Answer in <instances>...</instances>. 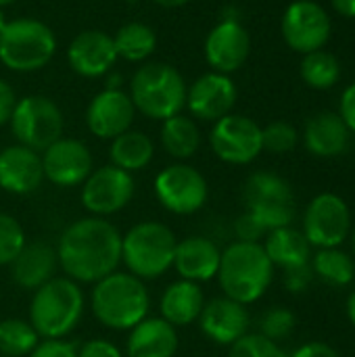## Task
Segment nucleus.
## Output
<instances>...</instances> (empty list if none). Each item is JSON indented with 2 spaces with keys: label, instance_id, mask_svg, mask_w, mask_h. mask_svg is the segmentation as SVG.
Returning a JSON list of instances; mask_svg holds the SVG:
<instances>
[{
  "label": "nucleus",
  "instance_id": "nucleus-1",
  "mask_svg": "<svg viewBox=\"0 0 355 357\" xmlns=\"http://www.w3.org/2000/svg\"><path fill=\"white\" fill-rule=\"evenodd\" d=\"M59 268L77 284H94L117 272L121 232L105 218H82L69 224L56 243Z\"/></svg>",
  "mask_w": 355,
  "mask_h": 357
},
{
  "label": "nucleus",
  "instance_id": "nucleus-2",
  "mask_svg": "<svg viewBox=\"0 0 355 357\" xmlns=\"http://www.w3.org/2000/svg\"><path fill=\"white\" fill-rule=\"evenodd\" d=\"M151 295L144 280L130 272H113L94 282L90 310L94 318L111 331H132L149 316Z\"/></svg>",
  "mask_w": 355,
  "mask_h": 357
},
{
  "label": "nucleus",
  "instance_id": "nucleus-3",
  "mask_svg": "<svg viewBox=\"0 0 355 357\" xmlns=\"http://www.w3.org/2000/svg\"><path fill=\"white\" fill-rule=\"evenodd\" d=\"M224 297L243 305L259 301L274 280V266L262 243H230L220 257L218 276Z\"/></svg>",
  "mask_w": 355,
  "mask_h": 357
},
{
  "label": "nucleus",
  "instance_id": "nucleus-4",
  "mask_svg": "<svg viewBox=\"0 0 355 357\" xmlns=\"http://www.w3.org/2000/svg\"><path fill=\"white\" fill-rule=\"evenodd\" d=\"M86 297L82 287L67 278L54 276L33 291L29 303V324L40 339H65L84 318Z\"/></svg>",
  "mask_w": 355,
  "mask_h": 357
},
{
  "label": "nucleus",
  "instance_id": "nucleus-5",
  "mask_svg": "<svg viewBox=\"0 0 355 357\" xmlns=\"http://www.w3.org/2000/svg\"><path fill=\"white\" fill-rule=\"evenodd\" d=\"M134 109L155 121L180 115L186 107V82L182 73L167 63H144L130 82Z\"/></svg>",
  "mask_w": 355,
  "mask_h": 357
},
{
  "label": "nucleus",
  "instance_id": "nucleus-6",
  "mask_svg": "<svg viewBox=\"0 0 355 357\" xmlns=\"http://www.w3.org/2000/svg\"><path fill=\"white\" fill-rule=\"evenodd\" d=\"M178 238L169 226L146 220L121 234V261L140 280H157L174 266Z\"/></svg>",
  "mask_w": 355,
  "mask_h": 357
},
{
  "label": "nucleus",
  "instance_id": "nucleus-7",
  "mask_svg": "<svg viewBox=\"0 0 355 357\" xmlns=\"http://www.w3.org/2000/svg\"><path fill=\"white\" fill-rule=\"evenodd\" d=\"M54 52V31L38 19H13L0 31V61L10 71H40L52 61Z\"/></svg>",
  "mask_w": 355,
  "mask_h": 357
},
{
  "label": "nucleus",
  "instance_id": "nucleus-8",
  "mask_svg": "<svg viewBox=\"0 0 355 357\" xmlns=\"http://www.w3.org/2000/svg\"><path fill=\"white\" fill-rule=\"evenodd\" d=\"M8 126L17 144L42 153L63 136V113L48 96L31 94L17 100Z\"/></svg>",
  "mask_w": 355,
  "mask_h": 357
},
{
  "label": "nucleus",
  "instance_id": "nucleus-9",
  "mask_svg": "<svg viewBox=\"0 0 355 357\" xmlns=\"http://www.w3.org/2000/svg\"><path fill=\"white\" fill-rule=\"evenodd\" d=\"M245 205L266 230H276L293 224L295 195L289 182L274 172H255L245 182Z\"/></svg>",
  "mask_w": 355,
  "mask_h": 357
},
{
  "label": "nucleus",
  "instance_id": "nucleus-10",
  "mask_svg": "<svg viewBox=\"0 0 355 357\" xmlns=\"http://www.w3.org/2000/svg\"><path fill=\"white\" fill-rule=\"evenodd\" d=\"M153 188L159 205L174 215H192L201 211L209 197L205 176L182 161L163 167L157 174Z\"/></svg>",
  "mask_w": 355,
  "mask_h": 357
},
{
  "label": "nucleus",
  "instance_id": "nucleus-11",
  "mask_svg": "<svg viewBox=\"0 0 355 357\" xmlns=\"http://www.w3.org/2000/svg\"><path fill=\"white\" fill-rule=\"evenodd\" d=\"M352 213L347 203L335 192H322L312 199L303 213V234L316 249L341 247L352 232Z\"/></svg>",
  "mask_w": 355,
  "mask_h": 357
},
{
  "label": "nucleus",
  "instance_id": "nucleus-12",
  "mask_svg": "<svg viewBox=\"0 0 355 357\" xmlns=\"http://www.w3.org/2000/svg\"><path fill=\"white\" fill-rule=\"evenodd\" d=\"M209 144L220 161L230 165H247L264 151L262 128L245 115L230 113L213 121Z\"/></svg>",
  "mask_w": 355,
  "mask_h": 357
},
{
  "label": "nucleus",
  "instance_id": "nucleus-13",
  "mask_svg": "<svg viewBox=\"0 0 355 357\" xmlns=\"http://www.w3.org/2000/svg\"><path fill=\"white\" fill-rule=\"evenodd\" d=\"M134 192L136 182L132 174L115 165H103L86 178L80 199L88 213L96 218H107L126 209L134 199Z\"/></svg>",
  "mask_w": 355,
  "mask_h": 357
},
{
  "label": "nucleus",
  "instance_id": "nucleus-14",
  "mask_svg": "<svg viewBox=\"0 0 355 357\" xmlns=\"http://www.w3.org/2000/svg\"><path fill=\"white\" fill-rule=\"evenodd\" d=\"M282 38L295 52L322 50L331 38L328 13L312 0H297L287 6L282 15Z\"/></svg>",
  "mask_w": 355,
  "mask_h": 357
},
{
  "label": "nucleus",
  "instance_id": "nucleus-15",
  "mask_svg": "<svg viewBox=\"0 0 355 357\" xmlns=\"http://www.w3.org/2000/svg\"><path fill=\"white\" fill-rule=\"evenodd\" d=\"M44 180L61 188H73L86 182L92 174V153L77 138H59L42 151Z\"/></svg>",
  "mask_w": 355,
  "mask_h": 357
},
{
  "label": "nucleus",
  "instance_id": "nucleus-16",
  "mask_svg": "<svg viewBox=\"0 0 355 357\" xmlns=\"http://www.w3.org/2000/svg\"><path fill=\"white\" fill-rule=\"evenodd\" d=\"M239 90L230 75L209 71L186 88V107L201 121H218L232 113Z\"/></svg>",
  "mask_w": 355,
  "mask_h": 357
},
{
  "label": "nucleus",
  "instance_id": "nucleus-17",
  "mask_svg": "<svg viewBox=\"0 0 355 357\" xmlns=\"http://www.w3.org/2000/svg\"><path fill=\"white\" fill-rule=\"evenodd\" d=\"M251 52V38L239 19H222L205 38V61L218 73L241 69Z\"/></svg>",
  "mask_w": 355,
  "mask_h": 357
},
{
  "label": "nucleus",
  "instance_id": "nucleus-18",
  "mask_svg": "<svg viewBox=\"0 0 355 357\" xmlns=\"http://www.w3.org/2000/svg\"><path fill=\"white\" fill-rule=\"evenodd\" d=\"M134 102L128 92L119 90H100L94 94L86 109V126L100 140H113L119 134L132 130L134 123Z\"/></svg>",
  "mask_w": 355,
  "mask_h": 357
},
{
  "label": "nucleus",
  "instance_id": "nucleus-19",
  "mask_svg": "<svg viewBox=\"0 0 355 357\" xmlns=\"http://www.w3.org/2000/svg\"><path fill=\"white\" fill-rule=\"evenodd\" d=\"M249 324H251V316L247 305L228 297L211 299L209 303H205L199 316L201 333L211 343L224 347H230L241 337H245L249 333Z\"/></svg>",
  "mask_w": 355,
  "mask_h": 357
},
{
  "label": "nucleus",
  "instance_id": "nucleus-20",
  "mask_svg": "<svg viewBox=\"0 0 355 357\" xmlns=\"http://www.w3.org/2000/svg\"><path fill=\"white\" fill-rule=\"evenodd\" d=\"M69 67L82 77H103L117 63L113 36L100 29L80 31L67 48Z\"/></svg>",
  "mask_w": 355,
  "mask_h": 357
},
{
  "label": "nucleus",
  "instance_id": "nucleus-21",
  "mask_svg": "<svg viewBox=\"0 0 355 357\" xmlns=\"http://www.w3.org/2000/svg\"><path fill=\"white\" fill-rule=\"evenodd\" d=\"M44 180L40 153L10 144L0 151V188L8 195H29Z\"/></svg>",
  "mask_w": 355,
  "mask_h": 357
},
{
  "label": "nucleus",
  "instance_id": "nucleus-22",
  "mask_svg": "<svg viewBox=\"0 0 355 357\" xmlns=\"http://www.w3.org/2000/svg\"><path fill=\"white\" fill-rule=\"evenodd\" d=\"M220 247L207 236H188L178 241L174 253V270L182 280L190 282H209L218 276L220 270Z\"/></svg>",
  "mask_w": 355,
  "mask_h": 357
},
{
  "label": "nucleus",
  "instance_id": "nucleus-23",
  "mask_svg": "<svg viewBox=\"0 0 355 357\" xmlns=\"http://www.w3.org/2000/svg\"><path fill=\"white\" fill-rule=\"evenodd\" d=\"M59 268L56 249L44 241L25 243L21 253L10 264V278L25 291H36L54 278Z\"/></svg>",
  "mask_w": 355,
  "mask_h": 357
},
{
  "label": "nucleus",
  "instance_id": "nucleus-24",
  "mask_svg": "<svg viewBox=\"0 0 355 357\" xmlns=\"http://www.w3.org/2000/svg\"><path fill=\"white\" fill-rule=\"evenodd\" d=\"M178 351V328L161 316H146L138 322L126 341V357H174Z\"/></svg>",
  "mask_w": 355,
  "mask_h": 357
},
{
  "label": "nucleus",
  "instance_id": "nucleus-25",
  "mask_svg": "<svg viewBox=\"0 0 355 357\" xmlns=\"http://www.w3.org/2000/svg\"><path fill=\"white\" fill-rule=\"evenodd\" d=\"M205 295L201 284L190 280H176L172 282L161 299H159V312L165 322H169L174 328L190 326L199 322V316L205 307Z\"/></svg>",
  "mask_w": 355,
  "mask_h": 357
},
{
  "label": "nucleus",
  "instance_id": "nucleus-26",
  "mask_svg": "<svg viewBox=\"0 0 355 357\" xmlns=\"http://www.w3.org/2000/svg\"><path fill=\"white\" fill-rule=\"evenodd\" d=\"M305 149L316 157H337L347 149L349 130L339 113H318L303 130Z\"/></svg>",
  "mask_w": 355,
  "mask_h": 357
},
{
  "label": "nucleus",
  "instance_id": "nucleus-27",
  "mask_svg": "<svg viewBox=\"0 0 355 357\" xmlns=\"http://www.w3.org/2000/svg\"><path fill=\"white\" fill-rule=\"evenodd\" d=\"M262 247L272 266L280 270H293L312 261V245L308 243L305 234L293 226L270 230L262 241Z\"/></svg>",
  "mask_w": 355,
  "mask_h": 357
},
{
  "label": "nucleus",
  "instance_id": "nucleus-28",
  "mask_svg": "<svg viewBox=\"0 0 355 357\" xmlns=\"http://www.w3.org/2000/svg\"><path fill=\"white\" fill-rule=\"evenodd\" d=\"M155 157V144L149 134L138 130H128L111 140L109 146V159L111 165L134 174L144 169Z\"/></svg>",
  "mask_w": 355,
  "mask_h": 357
},
{
  "label": "nucleus",
  "instance_id": "nucleus-29",
  "mask_svg": "<svg viewBox=\"0 0 355 357\" xmlns=\"http://www.w3.org/2000/svg\"><path fill=\"white\" fill-rule=\"evenodd\" d=\"M161 123V146L169 157H174L176 161H186L199 151L201 130L192 117L180 113Z\"/></svg>",
  "mask_w": 355,
  "mask_h": 357
},
{
  "label": "nucleus",
  "instance_id": "nucleus-30",
  "mask_svg": "<svg viewBox=\"0 0 355 357\" xmlns=\"http://www.w3.org/2000/svg\"><path fill=\"white\" fill-rule=\"evenodd\" d=\"M113 44L117 50V59H123L130 63H142L155 52L157 33L151 25L140 23V21H132V23L121 25L115 31Z\"/></svg>",
  "mask_w": 355,
  "mask_h": 357
},
{
  "label": "nucleus",
  "instance_id": "nucleus-31",
  "mask_svg": "<svg viewBox=\"0 0 355 357\" xmlns=\"http://www.w3.org/2000/svg\"><path fill=\"white\" fill-rule=\"evenodd\" d=\"M310 264H312L314 276L331 287H347L355 278L354 257L345 253L341 247L318 249V253L312 255Z\"/></svg>",
  "mask_w": 355,
  "mask_h": 357
},
{
  "label": "nucleus",
  "instance_id": "nucleus-32",
  "mask_svg": "<svg viewBox=\"0 0 355 357\" xmlns=\"http://www.w3.org/2000/svg\"><path fill=\"white\" fill-rule=\"evenodd\" d=\"M42 339L29 324V320L6 318L0 320V356L27 357Z\"/></svg>",
  "mask_w": 355,
  "mask_h": 357
},
{
  "label": "nucleus",
  "instance_id": "nucleus-33",
  "mask_svg": "<svg viewBox=\"0 0 355 357\" xmlns=\"http://www.w3.org/2000/svg\"><path fill=\"white\" fill-rule=\"evenodd\" d=\"M301 77L310 88L326 90L339 82L341 65L335 54L326 50H314V52H308L301 61Z\"/></svg>",
  "mask_w": 355,
  "mask_h": 357
},
{
  "label": "nucleus",
  "instance_id": "nucleus-34",
  "mask_svg": "<svg viewBox=\"0 0 355 357\" xmlns=\"http://www.w3.org/2000/svg\"><path fill=\"white\" fill-rule=\"evenodd\" d=\"M25 243V230L19 220L0 211V268L10 266Z\"/></svg>",
  "mask_w": 355,
  "mask_h": 357
},
{
  "label": "nucleus",
  "instance_id": "nucleus-35",
  "mask_svg": "<svg viewBox=\"0 0 355 357\" xmlns=\"http://www.w3.org/2000/svg\"><path fill=\"white\" fill-rule=\"evenodd\" d=\"M295 326H297L295 314L291 310H287V307H280V305L270 307L259 318V335L274 341V343L285 341L287 337H291Z\"/></svg>",
  "mask_w": 355,
  "mask_h": 357
},
{
  "label": "nucleus",
  "instance_id": "nucleus-36",
  "mask_svg": "<svg viewBox=\"0 0 355 357\" xmlns=\"http://www.w3.org/2000/svg\"><path fill=\"white\" fill-rule=\"evenodd\" d=\"M228 357H289V354L278 343L262 337L259 333H247L230 345Z\"/></svg>",
  "mask_w": 355,
  "mask_h": 357
},
{
  "label": "nucleus",
  "instance_id": "nucleus-37",
  "mask_svg": "<svg viewBox=\"0 0 355 357\" xmlns=\"http://www.w3.org/2000/svg\"><path fill=\"white\" fill-rule=\"evenodd\" d=\"M262 142H264V151L282 155V153H291L297 146L299 134L287 121H272L270 126L262 128Z\"/></svg>",
  "mask_w": 355,
  "mask_h": 357
},
{
  "label": "nucleus",
  "instance_id": "nucleus-38",
  "mask_svg": "<svg viewBox=\"0 0 355 357\" xmlns=\"http://www.w3.org/2000/svg\"><path fill=\"white\" fill-rule=\"evenodd\" d=\"M234 234L243 243H262L268 234L266 226L249 211H245L236 222H234Z\"/></svg>",
  "mask_w": 355,
  "mask_h": 357
},
{
  "label": "nucleus",
  "instance_id": "nucleus-39",
  "mask_svg": "<svg viewBox=\"0 0 355 357\" xmlns=\"http://www.w3.org/2000/svg\"><path fill=\"white\" fill-rule=\"evenodd\" d=\"M27 357H77V347L63 339H42Z\"/></svg>",
  "mask_w": 355,
  "mask_h": 357
},
{
  "label": "nucleus",
  "instance_id": "nucleus-40",
  "mask_svg": "<svg viewBox=\"0 0 355 357\" xmlns=\"http://www.w3.org/2000/svg\"><path fill=\"white\" fill-rule=\"evenodd\" d=\"M77 357H123V351L109 339H90L77 347Z\"/></svg>",
  "mask_w": 355,
  "mask_h": 357
},
{
  "label": "nucleus",
  "instance_id": "nucleus-41",
  "mask_svg": "<svg viewBox=\"0 0 355 357\" xmlns=\"http://www.w3.org/2000/svg\"><path fill=\"white\" fill-rule=\"evenodd\" d=\"M314 278L316 276H314L312 264L299 266V268H293V270H285V287L291 293H303V291H308V287L312 284Z\"/></svg>",
  "mask_w": 355,
  "mask_h": 357
},
{
  "label": "nucleus",
  "instance_id": "nucleus-42",
  "mask_svg": "<svg viewBox=\"0 0 355 357\" xmlns=\"http://www.w3.org/2000/svg\"><path fill=\"white\" fill-rule=\"evenodd\" d=\"M17 94L13 90V86L4 79H0V128L6 126L10 121V115L15 111V105H17Z\"/></svg>",
  "mask_w": 355,
  "mask_h": 357
},
{
  "label": "nucleus",
  "instance_id": "nucleus-43",
  "mask_svg": "<svg viewBox=\"0 0 355 357\" xmlns=\"http://www.w3.org/2000/svg\"><path fill=\"white\" fill-rule=\"evenodd\" d=\"M339 115H341V119L345 121L347 130L355 134V82L343 92V96H341Z\"/></svg>",
  "mask_w": 355,
  "mask_h": 357
},
{
  "label": "nucleus",
  "instance_id": "nucleus-44",
  "mask_svg": "<svg viewBox=\"0 0 355 357\" xmlns=\"http://www.w3.org/2000/svg\"><path fill=\"white\" fill-rule=\"evenodd\" d=\"M289 357H339V354L322 341H312L301 347H297Z\"/></svg>",
  "mask_w": 355,
  "mask_h": 357
},
{
  "label": "nucleus",
  "instance_id": "nucleus-45",
  "mask_svg": "<svg viewBox=\"0 0 355 357\" xmlns=\"http://www.w3.org/2000/svg\"><path fill=\"white\" fill-rule=\"evenodd\" d=\"M333 6L343 17H349V19L355 17V0H333Z\"/></svg>",
  "mask_w": 355,
  "mask_h": 357
},
{
  "label": "nucleus",
  "instance_id": "nucleus-46",
  "mask_svg": "<svg viewBox=\"0 0 355 357\" xmlns=\"http://www.w3.org/2000/svg\"><path fill=\"white\" fill-rule=\"evenodd\" d=\"M345 312H347V318H349V322H352V324L355 326V291H352V295L347 297Z\"/></svg>",
  "mask_w": 355,
  "mask_h": 357
},
{
  "label": "nucleus",
  "instance_id": "nucleus-47",
  "mask_svg": "<svg viewBox=\"0 0 355 357\" xmlns=\"http://www.w3.org/2000/svg\"><path fill=\"white\" fill-rule=\"evenodd\" d=\"M153 2L159 4V6H165V8H178V6H184L190 0H153Z\"/></svg>",
  "mask_w": 355,
  "mask_h": 357
},
{
  "label": "nucleus",
  "instance_id": "nucleus-48",
  "mask_svg": "<svg viewBox=\"0 0 355 357\" xmlns=\"http://www.w3.org/2000/svg\"><path fill=\"white\" fill-rule=\"evenodd\" d=\"M352 257H354V261H355V226H352Z\"/></svg>",
  "mask_w": 355,
  "mask_h": 357
},
{
  "label": "nucleus",
  "instance_id": "nucleus-49",
  "mask_svg": "<svg viewBox=\"0 0 355 357\" xmlns=\"http://www.w3.org/2000/svg\"><path fill=\"white\" fill-rule=\"evenodd\" d=\"M4 25H6V19H4V13H2V8H0V31H2Z\"/></svg>",
  "mask_w": 355,
  "mask_h": 357
},
{
  "label": "nucleus",
  "instance_id": "nucleus-50",
  "mask_svg": "<svg viewBox=\"0 0 355 357\" xmlns=\"http://www.w3.org/2000/svg\"><path fill=\"white\" fill-rule=\"evenodd\" d=\"M15 0H0V8H4V6H8V4H13Z\"/></svg>",
  "mask_w": 355,
  "mask_h": 357
}]
</instances>
